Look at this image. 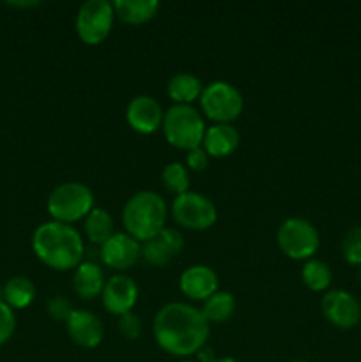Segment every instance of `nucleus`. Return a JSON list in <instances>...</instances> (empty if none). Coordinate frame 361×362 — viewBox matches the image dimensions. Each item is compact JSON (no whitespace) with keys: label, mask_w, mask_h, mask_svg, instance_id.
<instances>
[{"label":"nucleus","mask_w":361,"mask_h":362,"mask_svg":"<svg viewBox=\"0 0 361 362\" xmlns=\"http://www.w3.org/2000/svg\"><path fill=\"white\" fill-rule=\"evenodd\" d=\"M159 349L173 357L195 356L207 345L211 325L200 310L188 303H168L158 310L152 324Z\"/></svg>","instance_id":"f257e3e1"},{"label":"nucleus","mask_w":361,"mask_h":362,"mask_svg":"<svg viewBox=\"0 0 361 362\" xmlns=\"http://www.w3.org/2000/svg\"><path fill=\"white\" fill-rule=\"evenodd\" d=\"M35 257L55 271L76 269L84 262L85 244L74 226L60 221H46L32 235Z\"/></svg>","instance_id":"f03ea898"},{"label":"nucleus","mask_w":361,"mask_h":362,"mask_svg":"<svg viewBox=\"0 0 361 362\" xmlns=\"http://www.w3.org/2000/svg\"><path fill=\"white\" fill-rule=\"evenodd\" d=\"M166 202L159 193L142 189L131 194L122 209V225L126 233L140 243L158 235L166 226Z\"/></svg>","instance_id":"7ed1b4c3"},{"label":"nucleus","mask_w":361,"mask_h":362,"mask_svg":"<svg viewBox=\"0 0 361 362\" xmlns=\"http://www.w3.org/2000/svg\"><path fill=\"white\" fill-rule=\"evenodd\" d=\"M163 134L170 145L183 151L202 147L205 134V120L202 113L191 105H172L165 112Z\"/></svg>","instance_id":"20e7f679"},{"label":"nucleus","mask_w":361,"mask_h":362,"mask_svg":"<svg viewBox=\"0 0 361 362\" xmlns=\"http://www.w3.org/2000/svg\"><path fill=\"white\" fill-rule=\"evenodd\" d=\"M46 209L53 221L71 225V223L87 218L88 212L94 209V193L84 182H76V180L62 182L52 189L46 202Z\"/></svg>","instance_id":"39448f33"},{"label":"nucleus","mask_w":361,"mask_h":362,"mask_svg":"<svg viewBox=\"0 0 361 362\" xmlns=\"http://www.w3.org/2000/svg\"><path fill=\"white\" fill-rule=\"evenodd\" d=\"M280 250L292 260H310L321 246V235L311 221L304 218H287L276 232Z\"/></svg>","instance_id":"423d86ee"},{"label":"nucleus","mask_w":361,"mask_h":362,"mask_svg":"<svg viewBox=\"0 0 361 362\" xmlns=\"http://www.w3.org/2000/svg\"><path fill=\"white\" fill-rule=\"evenodd\" d=\"M200 108L216 124H230L243 113L244 99L236 85L216 80L202 90Z\"/></svg>","instance_id":"0eeeda50"},{"label":"nucleus","mask_w":361,"mask_h":362,"mask_svg":"<svg viewBox=\"0 0 361 362\" xmlns=\"http://www.w3.org/2000/svg\"><path fill=\"white\" fill-rule=\"evenodd\" d=\"M115 20V11L110 0H87L78 9L74 30L88 46L101 45L110 35Z\"/></svg>","instance_id":"6e6552de"},{"label":"nucleus","mask_w":361,"mask_h":362,"mask_svg":"<svg viewBox=\"0 0 361 362\" xmlns=\"http://www.w3.org/2000/svg\"><path fill=\"white\" fill-rule=\"evenodd\" d=\"M172 216L183 228L202 232L214 225L218 211L209 197L197 191H186L173 198Z\"/></svg>","instance_id":"1a4fd4ad"},{"label":"nucleus","mask_w":361,"mask_h":362,"mask_svg":"<svg viewBox=\"0 0 361 362\" xmlns=\"http://www.w3.org/2000/svg\"><path fill=\"white\" fill-rule=\"evenodd\" d=\"M322 313L326 320L340 329H353L361 320V304L345 290H331L322 297Z\"/></svg>","instance_id":"9d476101"},{"label":"nucleus","mask_w":361,"mask_h":362,"mask_svg":"<svg viewBox=\"0 0 361 362\" xmlns=\"http://www.w3.org/2000/svg\"><path fill=\"white\" fill-rule=\"evenodd\" d=\"M138 293L140 290L133 278L126 274H113L112 278L106 279L105 286H103V306L112 315L120 317L133 310L138 300Z\"/></svg>","instance_id":"9b49d317"},{"label":"nucleus","mask_w":361,"mask_h":362,"mask_svg":"<svg viewBox=\"0 0 361 362\" xmlns=\"http://www.w3.org/2000/svg\"><path fill=\"white\" fill-rule=\"evenodd\" d=\"M165 112L158 99L152 95L140 94L134 95L126 108V120L131 126V129L140 134H152L163 126Z\"/></svg>","instance_id":"f8f14e48"},{"label":"nucleus","mask_w":361,"mask_h":362,"mask_svg":"<svg viewBox=\"0 0 361 362\" xmlns=\"http://www.w3.org/2000/svg\"><path fill=\"white\" fill-rule=\"evenodd\" d=\"M101 260L113 271H126L133 267L142 257V246L134 237L126 232H115L101 246Z\"/></svg>","instance_id":"ddd939ff"},{"label":"nucleus","mask_w":361,"mask_h":362,"mask_svg":"<svg viewBox=\"0 0 361 362\" xmlns=\"http://www.w3.org/2000/svg\"><path fill=\"white\" fill-rule=\"evenodd\" d=\"M183 233L177 228H172V226H165L158 235L145 240L144 246H142V257L147 264L154 265V267H161V265L170 264L176 258V255L183 251Z\"/></svg>","instance_id":"4468645a"},{"label":"nucleus","mask_w":361,"mask_h":362,"mask_svg":"<svg viewBox=\"0 0 361 362\" xmlns=\"http://www.w3.org/2000/svg\"><path fill=\"white\" fill-rule=\"evenodd\" d=\"M66 331L71 341L81 349H96L105 336L103 322L87 310H74L66 322Z\"/></svg>","instance_id":"2eb2a0df"},{"label":"nucleus","mask_w":361,"mask_h":362,"mask_svg":"<svg viewBox=\"0 0 361 362\" xmlns=\"http://www.w3.org/2000/svg\"><path fill=\"white\" fill-rule=\"evenodd\" d=\"M218 274L209 265H190L179 278V288L188 299L207 300L218 292Z\"/></svg>","instance_id":"dca6fc26"},{"label":"nucleus","mask_w":361,"mask_h":362,"mask_svg":"<svg viewBox=\"0 0 361 362\" xmlns=\"http://www.w3.org/2000/svg\"><path fill=\"white\" fill-rule=\"evenodd\" d=\"M202 147L212 158H227L239 147V131L232 124H212L205 129Z\"/></svg>","instance_id":"f3484780"},{"label":"nucleus","mask_w":361,"mask_h":362,"mask_svg":"<svg viewBox=\"0 0 361 362\" xmlns=\"http://www.w3.org/2000/svg\"><path fill=\"white\" fill-rule=\"evenodd\" d=\"M106 279L103 269L96 262H81L73 274V288L81 299H94L103 292Z\"/></svg>","instance_id":"a211bd4d"},{"label":"nucleus","mask_w":361,"mask_h":362,"mask_svg":"<svg viewBox=\"0 0 361 362\" xmlns=\"http://www.w3.org/2000/svg\"><path fill=\"white\" fill-rule=\"evenodd\" d=\"M202 90H204V85L200 78L186 71L173 74L166 85V94L172 99L173 105H191L195 99H200Z\"/></svg>","instance_id":"6ab92c4d"},{"label":"nucleus","mask_w":361,"mask_h":362,"mask_svg":"<svg viewBox=\"0 0 361 362\" xmlns=\"http://www.w3.org/2000/svg\"><path fill=\"white\" fill-rule=\"evenodd\" d=\"M115 18L130 25H140L152 20L159 9L158 0H115Z\"/></svg>","instance_id":"aec40b11"},{"label":"nucleus","mask_w":361,"mask_h":362,"mask_svg":"<svg viewBox=\"0 0 361 362\" xmlns=\"http://www.w3.org/2000/svg\"><path fill=\"white\" fill-rule=\"evenodd\" d=\"M35 299V285L27 276H14L2 286V300L13 310H23Z\"/></svg>","instance_id":"412c9836"},{"label":"nucleus","mask_w":361,"mask_h":362,"mask_svg":"<svg viewBox=\"0 0 361 362\" xmlns=\"http://www.w3.org/2000/svg\"><path fill=\"white\" fill-rule=\"evenodd\" d=\"M115 233L113 228V218L110 212L103 207H94L85 218V235L92 244H103Z\"/></svg>","instance_id":"4be33fe9"},{"label":"nucleus","mask_w":361,"mask_h":362,"mask_svg":"<svg viewBox=\"0 0 361 362\" xmlns=\"http://www.w3.org/2000/svg\"><path fill=\"white\" fill-rule=\"evenodd\" d=\"M200 311L209 324L211 322L212 324H222V322L229 320L236 311V299L230 292L218 290L207 300H204V306Z\"/></svg>","instance_id":"5701e85b"},{"label":"nucleus","mask_w":361,"mask_h":362,"mask_svg":"<svg viewBox=\"0 0 361 362\" xmlns=\"http://www.w3.org/2000/svg\"><path fill=\"white\" fill-rule=\"evenodd\" d=\"M331 269L322 260L310 258V260L304 262L303 269H301V279H303L304 286L310 288L311 292H322V290L328 288L331 285Z\"/></svg>","instance_id":"b1692460"},{"label":"nucleus","mask_w":361,"mask_h":362,"mask_svg":"<svg viewBox=\"0 0 361 362\" xmlns=\"http://www.w3.org/2000/svg\"><path fill=\"white\" fill-rule=\"evenodd\" d=\"M161 180H163V186L173 193L177 194H183L186 191H190V172H188L186 166L179 161H173L168 163V165L163 168L161 172Z\"/></svg>","instance_id":"393cba45"},{"label":"nucleus","mask_w":361,"mask_h":362,"mask_svg":"<svg viewBox=\"0 0 361 362\" xmlns=\"http://www.w3.org/2000/svg\"><path fill=\"white\" fill-rule=\"evenodd\" d=\"M342 255L349 264L361 265V226H354L343 235Z\"/></svg>","instance_id":"a878e982"},{"label":"nucleus","mask_w":361,"mask_h":362,"mask_svg":"<svg viewBox=\"0 0 361 362\" xmlns=\"http://www.w3.org/2000/svg\"><path fill=\"white\" fill-rule=\"evenodd\" d=\"M46 310H48V315L53 318V320L67 322L69 320L71 315H73L74 306H73V303L67 299V297L55 296L48 300V306H46Z\"/></svg>","instance_id":"bb28decb"},{"label":"nucleus","mask_w":361,"mask_h":362,"mask_svg":"<svg viewBox=\"0 0 361 362\" xmlns=\"http://www.w3.org/2000/svg\"><path fill=\"white\" fill-rule=\"evenodd\" d=\"M16 329V315H14L13 308L7 306L2 299H0V346L11 339Z\"/></svg>","instance_id":"cd10ccee"},{"label":"nucleus","mask_w":361,"mask_h":362,"mask_svg":"<svg viewBox=\"0 0 361 362\" xmlns=\"http://www.w3.org/2000/svg\"><path fill=\"white\" fill-rule=\"evenodd\" d=\"M119 331L124 338L127 339H137L142 334V320L138 315H134L133 311L130 313H124L119 317Z\"/></svg>","instance_id":"c85d7f7f"},{"label":"nucleus","mask_w":361,"mask_h":362,"mask_svg":"<svg viewBox=\"0 0 361 362\" xmlns=\"http://www.w3.org/2000/svg\"><path fill=\"white\" fill-rule=\"evenodd\" d=\"M209 158H211V156L205 152L204 147L191 148V151H188V154H186L188 168L195 170V172H202V170L207 168Z\"/></svg>","instance_id":"c756f323"},{"label":"nucleus","mask_w":361,"mask_h":362,"mask_svg":"<svg viewBox=\"0 0 361 362\" xmlns=\"http://www.w3.org/2000/svg\"><path fill=\"white\" fill-rule=\"evenodd\" d=\"M195 356H197V362H212L216 359L214 357V350L211 349V346H207V345H204L202 346L200 350H198L197 354H195Z\"/></svg>","instance_id":"7c9ffc66"},{"label":"nucleus","mask_w":361,"mask_h":362,"mask_svg":"<svg viewBox=\"0 0 361 362\" xmlns=\"http://www.w3.org/2000/svg\"><path fill=\"white\" fill-rule=\"evenodd\" d=\"M7 4L14 7H34V6H39L41 2H7Z\"/></svg>","instance_id":"2f4dec72"},{"label":"nucleus","mask_w":361,"mask_h":362,"mask_svg":"<svg viewBox=\"0 0 361 362\" xmlns=\"http://www.w3.org/2000/svg\"><path fill=\"white\" fill-rule=\"evenodd\" d=\"M212 362H239V361L234 359V357H218V359H214Z\"/></svg>","instance_id":"473e14b6"},{"label":"nucleus","mask_w":361,"mask_h":362,"mask_svg":"<svg viewBox=\"0 0 361 362\" xmlns=\"http://www.w3.org/2000/svg\"><path fill=\"white\" fill-rule=\"evenodd\" d=\"M179 362H195V361H191V359H183V361H179Z\"/></svg>","instance_id":"72a5a7b5"},{"label":"nucleus","mask_w":361,"mask_h":362,"mask_svg":"<svg viewBox=\"0 0 361 362\" xmlns=\"http://www.w3.org/2000/svg\"><path fill=\"white\" fill-rule=\"evenodd\" d=\"M290 362H308V361H290Z\"/></svg>","instance_id":"f704fd0d"},{"label":"nucleus","mask_w":361,"mask_h":362,"mask_svg":"<svg viewBox=\"0 0 361 362\" xmlns=\"http://www.w3.org/2000/svg\"><path fill=\"white\" fill-rule=\"evenodd\" d=\"M360 281H361V265H360Z\"/></svg>","instance_id":"c9c22d12"}]
</instances>
